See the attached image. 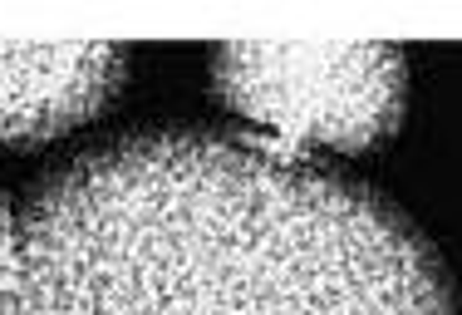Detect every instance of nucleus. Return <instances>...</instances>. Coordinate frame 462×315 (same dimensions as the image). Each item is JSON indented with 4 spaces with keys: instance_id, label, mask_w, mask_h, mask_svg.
<instances>
[{
    "instance_id": "1",
    "label": "nucleus",
    "mask_w": 462,
    "mask_h": 315,
    "mask_svg": "<svg viewBox=\"0 0 462 315\" xmlns=\"http://www.w3.org/2000/svg\"><path fill=\"white\" fill-rule=\"evenodd\" d=\"M0 315H462L389 192L281 138L143 128L20 202Z\"/></svg>"
},
{
    "instance_id": "2",
    "label": "nucleus",
    "mask_w": 462,
    "mask_h": 315,
    "mask_svg": "<svg viewBox=\"0 0 462 315\" xmlns=\"http://www.w3.org/2000/svg\"><path fill=\"white\" fill-rule=\"evenodd\" d=\"M212 94L291 148L374 153L403 124L409 60L399 45H217Z\"/></svg>"
},
{
    "instance_id": "3",
    "label": "nucleus",
    "mask_w": 462,
    "mask_h": 315,
    "mask_svg": "<svg viewBox=\"0 0 462 315\" xmlns=\"http://www.w3.org/2000/svg\"><path fill=\"white\" fill-rule=\"evenodd\" d=\"M124 74L118 45H0V148L35 153L94 124L118 99Z\"/></svg>"
},
{
    "instance_id": "4",
    "label": "nucleus",
    "mask_w": 462,
    "mask_h": 315,
    "mask_svg": "<svg viewBox=\"0 0 462 315\" xmlns=\"http://www.w3.org/2000/svg\"><path fill=\"white\" fill-rule=\"evenodd\" d=\"M20 281V208L0 198V296H10Z\"/></svg>"
}]
</instances>
